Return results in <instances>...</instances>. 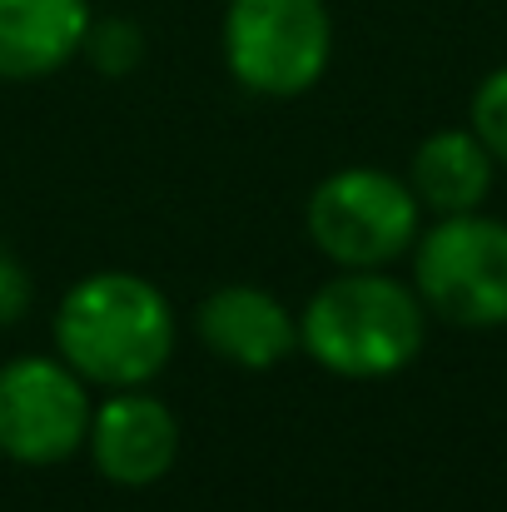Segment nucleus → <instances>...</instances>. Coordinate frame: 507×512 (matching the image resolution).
Returning a JSON list of instances; mask_svg holds the SVG:
<instances>
[{
    "label": "nucleus",
    "instance_id": "1",
    "mask_svg": "<svg viewBox=\"0 0 507 512\" xmlns=\"http://www.w3.org/2000/svg\"><path fill=\"white\" fill-rule=\"evenodd\" d=\"M60 358L100 388H140L174 353L169 299L140 274H90L55 309Z\"/></svg>",
    "mask_w": 507,
    "mask_h": 512
},
{
    "label": "nucleus",
    "instance_id": "2",
    "mask_svg": "<svg viewBox=\"0 0 507 512\" xmlns=\"http://www.w3.org/2000/svg\"><path fill=\"white\" fill-rule=\"evenodd\" d=\"M423 329L428 319L418 289L388 279L383 269H343L309 299L299 348L338 378H388L418 358Z\"/></svg>",
    "mask_w": 507,
    "mask_h": 512
},
{
    "label": "nucleus",
    "instance_id": "3",
    "mask_svg": "<svg viewBox=\"0 0 507 512\" xmlns=\"http://www.w3.org/2000/svg\"><path fill=\"white\" fill-rule=\"evenodd\" d=\"M334 25L324 0H229L224 65L254 95H304L329 70Z\"/></svg>",
    "mask_w": 507,
    "mask_h": 512
},
{
    "label": "nucleus",
    "instance_id": "4",
    "mask_svg": "<svg viewBox=\"0 0 507 512\" xmlns=\"http://www.w3.org/2000/svg\"><path fill=\"white\" fill-rule=\"evenodd\" d=\"M423 309L458 329L507 324V224L473 214H443L413 259Z\"/></svg>",
    "mask_w": 507,
    "mask_h": 512
},
{
    "label": "nucleus",
    "instance_id": "5",
    "mask_svg": "<svg viewBox=\"0 0 507 512\" xmlns=\"http://www.w3.org/2000/svg\"><path fill=\"white\" fill-rule=\"evenodd\" d=\"M418 194L388 170H338L309 199V239L338 269H383L418 239Z\"/></svg>",
    "mask_w": 507,
    "mask_h": 512
},
{
    "label": "nucleus",
    "instance_id": "6",
    "mask_svg": "<svg viewBox=\"0 0 507 512\" xmlns=\"http://www.w3.org/2000/svg\"><path fill=\"white\" fill-rule=\"evenodd\" d=\"M85 378L60 358H15L0 368V453L25 468H55L90 438Z\"/></svg>",
    "mask_w": 507,
    "mask_h": 512
},
{
    "label": "nucleus",
    "instance_id": "7",
    "mask_svg": "<svg viewBox=\"0 0 507 512\" xmlns=\"http://www.w3.org/2000/svg\"><path fill=\"white\" fill-rule=\"evenodd\" d=\"M90 453L95 468L120 488H150L174 468L179 453V423L160 398L120 388L95 418H90Z\"/></svg>",
    "mask_w": 507,
    "mask_h": 512
},
{
    "label": "nucleus",
    "instance_id": "8",
    "mask_svg": "<svg viewBox=\"0 0 507 512\" xmlns=\"http://www.w3.org/2000/svg\"><path fill=\"white\" fill-rule=\"evenodd\" d=\"M199 339L214 358L239 368H274L299 348V324L254 284H224L199 304Z\"/></svg>",
    "mask_w": 507,
    "mask_h": 512
},
{
    "label": "nucleus",
    "instance_id": "9",
    "mask_svg": "<svg viewBox=\"0 0 507 512\" xmlns=\"http://www.w3.org/2000/svg\"><path fill=\"white\" fill-rule=\"evenodd\" d=\"M90 0H0V80H45L85 50Z\"/></svg>",
    "mask_w": 507,
    "mask_h": 512
},
{
    "label": "nucleus",
    "instance_id": "10",
    "mask_svg": "<svg viewBox=\"0 0 507 512\" xmlns=\"http://www.w3.org/2000/svg\"><path fill=\"white\" fill-rule=\"evenodd\" d=\"M408 184L433 214H473L493 189V155L473 130H438L418 145Z\"/></svg>",
    "mask_w": 507,
    "mask_h": 512
},
{
    "label": "nucleus",
    "instance_id": "11",
    "mask_svg": "<svg viewBox=\"0 0 507 512\" xmlns=\"http://www.w3.org/2000/svg\"><path fill=\"white\" fill-rule=\"evenodd\" d=\"M473 135L488 145L493 160L507 165V65L493 70L473 95Z\"/></svg>",
    "mask_w": 507,
    "mask_h": 512
},
{
    "label": "nucleus",
    "instance_id": "12",
    "mask_svg": "<svg viewBox=\"0 0 507 512\" xmlns=\"http://www.w3.org/2000/svg\"><path fill=\"white\" fill-rule=\"evenodd\" d=\"M85 50H90V60H95L105 75H125V70L140 65L145 40H140V30H135L130 20H105V25H90Z\"/></svg>",
    "mask_w": 507,
    "mask_h": 512
},
{
    "label": "nucleus",
    "instance_id": "13",
    "mask_svg": "<svg viewBox=\"0 0 507 512\" xmlns=\"http://www.w3.org/2000/svg\"><path fill=\"white\" fill-rule=\"evenodd\" d=\"M25 304H30V279H25V269L0 249V324H15V319L25 314Z\"/></svg>",
    "mask_w": 507,
    "mask_h": 512
}]
</instances>
